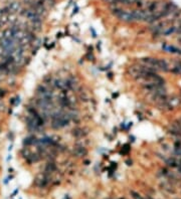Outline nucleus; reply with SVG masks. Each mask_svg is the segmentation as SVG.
<instances>
[{"label":"nucleus","mask_w":181,"mask_h":199,"mask_svg":"<svg viewBox=\"0 0 181 199\" xmlns=\"http://www.w3.org/2000/svg\"><path fill=\"white\" fill-rule=\"evenodd\" d=\"M113 14L115 16H117L121 21H124V22H133L135 21L133 17V14L132 12H129V11H126V10L122 9V8H115L113 9Z\"/></svg>","instance_id":"7ed1b4c3"},{"label":"nucleus","mask_w":181,"mask_h":199,"mask_svg":"<svg viewBox=\"0 0 181 199\" xmlns=\"http://www.w3.org/2000/svg\"><path fill=\"white\" fill-rule=\"evenodd\" d=\"M105 1L106 2H110V3H119V1H120V0H105Z\"/></svg>","instance_id":"6e6552de"},{"label":"nucleus","mask_w":181,"mask_h":199,"mask_svg":"<svg viewBox=\"0 0 181 199\" xmlns=\"http://www.w3.org/2000/svg\"><path fill=\"white\" fill-rule=\"evenodd\" d=\"M130 194H131L133 199H146V198H143L139 193H137V192H135V191H130Z\"/></svg>","instance_id":"0eeeda50"},{"label":"nucleus","mask_w":181,"mask_h":199,"mask_svg":"<svg viewBox=\"0 0 181 199\" xmlns=\"http://www.w3.org/2000/svg\"><path fill=\"white\" fill-rule=\"evenodd\" d=\"M70 123V117L66 114L56 113L52 116V126L54 129H60L68 125Z\"/></svg>","instance_id":"f03ea898"},{"label":"nucleus","mask_w":181,"mask_h":199,"mask_svg":"<svg viewBox=\"0 0 181 199\" xmlns=\"http://www.w3.org/2000/svg\"><path fill=\"white\" fill-rule=\"evenodd\" d=\"M74 152L77 154V156H78V157H81V156H84V155H86V154H87V150L85 149V148H83V147L76 148Z\"/></svg>","instance_id":"39448f33"},{"label":"nucleus","mask_w":181,"mask_h":199,"mask_svg":"<svg viewBox=\"0 0 181 199\" xmlns=\"http://www.w3.org/2000/svg\"><path fill=\"white\" fill-rule=\"evenodd\" d=\"M138 0H120L119 3L122 4H127V5H132V4H136Z\"/></svg>","instance_id":"423d86ee"},{"label":"nucleus","mask_w":181,"mask_h":199,"mask_svg":"<svg viewBox=\"0 0 181 199\" xmlns=\"http://www.w3.org/2000/svg\"><path fill=\"white\" fill-rule=\"evenodd\" d=\"M142 62L146 64L148 66L154 68L155 70H162V72H169V66L164 60L160 58H143Z\"/></svg>","instance_id":"f257e3e1"},{"label":"nucleus","mask_w":181,"mask_h":199,"mask_svg":"<svg viewBox=\"0 0 181 199\" xmlns=\"http://www.w3.org/2000/svg\"><path fill=\"white\" fill-rule=\"evenodd\" d=\"M146 199H152L151 197H147V198H146Z\"/></svg>","instance_id":"1a4fd4ad"},{"label":"nucleus","mask_w":181,"mask_h":199,"mask_svg":"<svg viewBox=\"0 0 181 199\" xmlns=\"http://www.w3.org/2000/svg\"><path fill=\"white\" fill-rule=\"evenodd\" d=\"M163 48L167 52H171V53H180V50L172 45H165V46H163Z\"/></svg>","instance_id":"20e7f679"}]
</instances>
